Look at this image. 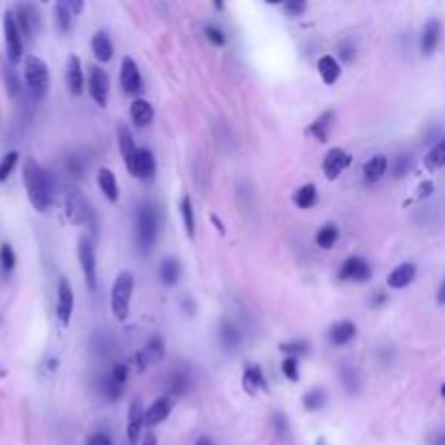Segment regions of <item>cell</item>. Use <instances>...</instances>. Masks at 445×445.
<instances>
[{
  "label": "cell",
  "mask_w": 445,
  "mask_h": 445,
  "mask_svg": "<svg viewBox=\"0 0 445 445\" xmlns=\"http://www.w3.org/2000/svg\"><path fill=\"white\" fill-rule=\"evenodd\" d=\"M22 180L27 187V196L31 200V205L35 211L44 213L48 211V207L52 205V189H50V180L46 170H42V166L37 163L33 156H29L24 161L22 168Z\"/></svg>",
  "instance_id": "obj_1"
},
{
  "label": "cell",
  "mask_w": 445,
  "mask_h": 445,
  "mask_svg": "<svg viewBox=\"0 0 445 445\" xmlns=\"http://www.w3.org/2000/svg\"><path fill=\"white\" fill-rule=\"evenodd\" d=\"M24 80L35 100H44L50 89V70L44 59L29 54L24 59Z\"/></svg>",
  "instance_id": "obj_2"
},
{
  "label": "cell",
  "mask_w": 445,
  "mask_h": 445,
  "mask_svg": "<svg viewBox=\"0 0 445 445\" xmlns=\"http://www.w3.org/2000/svg\"><path fill=\"white\" fill-rule=\"evenodd\" d=\"M133 289H135L133 272H129V270L119 272L113 280V287H111V311H113L115 319H119V321H124L129 317Z\"/></svg>",
  "instance_id": "obj_3"
},
{
  "label": "cell",
  "mask_w": 445,
  "mask_h": 445,
  "mask_svg": "<svg viewBox=\"0 0 445 445\" xmlns=\"http://www.w3.org/2000/svg\"><path fill=\"white\" fill-rule=\"evenodd\" d=\"M137 241H139V248L148 252L154 241H156V235H159V219H156V211L154 207L150 205V202H146V205H141L139 211H137Z\"/></svg>",
  "instance_id": "obj_4"
},
{
  "label": "cell",
  "mask_w": 445,
  "mask_h": 445,
  "mask_svg": "<svg viewBox=\"0 0 445 445\" xmlns=\"http://www.w3.org/2000/svg\"><path fill=\"white\" fill-rule=\"evenodd\" d=\"M76 254H78L80 272H83V276H85L89 291H96V287H98V263H96V250H94V244H92L89 237L78 239Z\"/></svg>",
  "instance_id": "obj_5"
},
{
  "label": "cell",
  "mask_w": 445,
  "mask_h": 445,
  "mask_svg": "<svg viewBox=\"0 0 445 445\" xmlns=\"http://www.w3.org/2000/svg\"><path fill=\"white\" fill-rule=\"evenodd\" d=\"M3 33H5V46H7L9 64L15 66V64L22 61L24 42H22V33H20V29H17L13 11H7L5 17H3Z\"/></svg>",
  "instance_id": "obj_6"
},
{
  "label": "cell",
  "mask_w": 445,
  "mask_h": 445,
  "mask_svg": "<svg viewBox=\"0 0 445 445\" xmlns=\"http://www.w3.org/2000/svg\"><path fill=\"white\" fill-rule=\"evenodd\" d=\"M109 74L100 68V66H89L87 68V87H89V96L94 98V103L98 107H107L109 103Z\"/></svg>",
  "instance_id": "obj_7"
},
{
  "label": "cell",
  "mask_w": 445,
  "mask_h": 445,
  "mask_svg": "<svg viewBox=\"0 0 445 445\" xmlns=\"http://www.w3.org/2000/svg\"><path fill=\"white\" fill-rule=\"evenodd\" d=\"M66 215L72 224L76 226H83V224H94V217H92V209L85 202V198L80 196L76 189H70L66 194Z\"/></svg>",
  "instance_id": "obj_8"
},
{
  "label": "cell",
  "mask_w": 445,
  "mask_h": 445,
  "mask_svg": "<svg viewBox=\"0 0 445 445\" xmlns=\"http://www.w3.org/2000/svg\"><path fill=\"white\" fill-rule=\"evenodd\" d=\"M74 313V289L68 278H59L57 285V319L61 326H70Z\"/></svg>",
  "instance_id": "obj_9"
},
{
  "label": "cell",
  "mask_w": 445,
  "mask_h": 445,
  "mask_svg": "<svg viewBox=\"0 0 445 445\" xmlns=\"http://www.w3.org/2000/svg\"><path fill=\"white\" fill-rule=\"evenodd\" d=\"M350 163H352L350 152H346L343 148H330L321 161V172L328 180H337L343 170L350 168Z\"/></svg>",
  "instance_id": "obj_10"
},
{
  "label": "cell",
  "mask_w": 445,
  "mask_h": 445,
  "mask_svg": "<svg viewBox=\"0 0 445 445\" xmlns=\"http://www.w3.org/2000/svg\"><path fill=\"white\" fill-rule=\"evenodd\" d=\"M339 278L348 282H367L372 278V265L360 256H348L339 268Z\"/></svg>",
  "instance_id": "obj_11"
},
{
  "label": "cell",
  "mask_w": 445,
  "mask_h": 445,
  "mask_svg": "<svg viewBox=\"0 0 445 445\" xmlns=\"http://www.w3.org/2000/svg\"><path fill=\"white\" fill-rule=\"evenodd\" d=\"M13 15H15V22H17V29L20 33H22V37H29L33 39L35 33L39 31V15H37V9L33 5H17L13 9Z\"/></svg>",
  "instance_id": "obj_12"
},
{
  "label": "cell",
  "mask_w": 445,
  "mask_h": 445,
  "mask_svg": "<svg viewBox=\"0 0 445 445\" xmlns=\"http://www.w3.org/2000/svg\"><path fill=\"white\" fill-rule=\"evenodd\" d=\"M135 178L139 180H150L156 172V163H154V154L148 148H137L133 166L129 170Z\"/></svg>",
  "instance_id": "obj_13"
},
{
  "label": "cell",
  "mask_w": 445,
  "mask_h": 445,
  "mask_svg": "<svg viewBox=\"0 0 445 445\" xmlns=\"http://www.w3.org/2000/svg\"><path fill=\"white\" fill-rule=\"evenodd\" d=\"M146 426V411L144 404L139 400H133L129 407V423H126V437L131 445H137L139 437H141V428Z\"/></svg>",
  "instance_id": "obj_14"
},
{
  "label": "cell",
  "mask_w": 445,
  "mask_h": 445,
  "mask_svg": "<svg viewBox=\"0 0 445 445\" xmlns=\"http://www.w3.org/2000/svg\"><path fill=\"white\" fill-rule=\"evenodd\" d=\"M66 83L72 96H80L85 89V74H83V66H80V59L76 54L68 57L66 64Z\"/></svg>",
  "instance_id": "obj_15"
},
{
  "label": "cell",
  "mask_w": 445,
  "mask_h": 445,
  "mask_svg": "<svg viewBox=\"0 0 445 445\" xmlns=\"http://www.w3.org/2000/svg\"><path fill=\"white\" fill-rule=\"evenodd\" d=\"M126 380H129V367L124 363H115L109 378L105 380V393L109 400H117L122 395L124 387H126Z\"/></svg>",
  "instance_id": "obj_16"
},
{
  "label": "cell",
  "mask_w": 445,
  "mask_h": 445,
  "mask_svg": "<svg viewBox=\"0 0 445 445\" xmlns=\"http://www.w3.org/2000/svg\"><path fill=\"white\" fill-rule=\"evenodd\" d=\"M119 83H122L126 94H137L141 89V72L131 57L122 59V68H119Z\"/></svg>",
  "instance_id": "obj_17"
},
{
  "label": "cell",
  "mask_w": 445,
  "mask_h": 445,
  "mask_svg": "<svg viewBox=\"0 0 445 445\" xmlns=\"http://www.w3.org/2000/svg\"><path fill=\"white\" fill-rule=\"evenodd\" d=\"M172 397L170 395H161V397H156L152 404H150V409L146 411V426L148 428H154V426H159V423H163L168 417H170V413H172Z\"/></svg>",
  "instance_id": "obj_18"
},
{
  "label": "cell",
  "mask_w": 445,
  "mask_h": 445,
  "mask_svg": "<svg viewBox=\"0 0 445 445\" xmlns=\"http://www.w3.org/2000/svg\"><path fill=\"white\" fill-rule=\"evenodd\" d=\"M415 276H417V265H415V263H402V265H397L387 276V285L391 289H404L415 280Z\"/></svg>",
  "instance_id": "obj_19"
},
{
  "label": "cell",
  "mask_w": 445,
  "mask_h": 445,
  "mask_svg": "<svg viewBox=\"0 0 445 445\" xmlns=\"http://www.w3.org/2000/svg\"><path fill=\"white\" fill-rule=\"evenodd\" d=\"M163 354H166L163 341H161V337H152L146 343V348L135 356V360L139 363V370H146V365H150V363H159L161 358H163Z\"/></svg>",
  "instance_id": "obj_20"
},
{
  "label": "cell",
  "mask_w": 445,
  "mask_h": 445,
  "mask_svg": "<svg viewBox=\"0 0 445 445\" xmlns=\"http://www.w3.org/2000/svg\"><path fill=\"white\" fill-rule=\"evenodd\" d=\"M117 146H119V154H122V159H124L126 170H131L135 152H137V146H135L133 133H131V129L126 124H119L117 126Z\"/></svg>",
  "instance_id": "obj_21"
},
{
  "label": "cell",
  "mask_w": 445,
  "mask_h": 445,
  "mask_svg": "<svg viewBox=\"0 0 445 445\" xmlns=\"http://www.w3.org/2000/svg\"><path fill=\"white\" fill-rule=\"evenodd\" d=\"M92 50L100 64H109L113 59V42L107 31H96L92 37Z\"/></svg>",
  "instance_id": "obj_22"
},
{
  "label": "cell",
  "mask_w": 445,
  "mask_h": 445,
  "mask_svg": "<svg viewBox=\"0 0 445 445\" xmlns=\"http://www.w3.org/2000/svg\"><path fill=\"white\" fill-rule=\"evenodd\" d=\"M131 119H133V124L139 126V129L150 126V122L154 119V109H152V105L148 103L146 98L133 100V105H131Z\"/></svg>",
  "instance_id": "obj_23"
},
{
  "label": "cell",
  "mask_w": 445,
  "mask_h": 445,
  "mask_svg": "<svg viewBox=\"0 0 445 445\" xmlns=\"http://www.w3.org/2000/svg\"><path fill=\"white\" fill-rule=\"evenodd\" d=\"M439 42H441V22L437 17H432V20H428L426 27L421 31V52L432 54L437 50Z\"/></svg>",
  "instance_id": "obj_24"
},
{
  "label": "cell",
  "mask_w": 445,
  "mask_h": 445,
  "mask_svg": "<svg viewBox=\"0 0 445 445\" xmlns=\"http://www.w3.org/2000/svg\"><path fill=\"white\" fill-rule=\"evenodd\" d=\"M96 180H98V187H100V191H103V196L115 205V202L119 200V187H117L115 174L109 168H100Z\"/></svg>",
  "instance_id": "obj_25"
},
{
  "label": "cell",
  "mask_w": 445,
  "mask_h": 445,
  "mask_svg": "<svg viewBox=\"0 0 445 445\" xmlns=\"http://www.w3.org/2000/svg\"><path fill=\"white\" fill-rule=\"evenodd\" d=\"M317 72L326 85H335L341 76V66L333 54H323L317 59Z\"/></svg>",
  "instance_id": "obj_26"
},
{
  "label": "cell",
  "mask_w": 445,
  "mask_h": 445,
  "mask_svg": "<svg viewBox=\"0 0 445 445\" xmlns=\"http://www.w3.org/2000/svg\"><path fill=\"white\" fill-rule=\"evenodd\" d=\"M328 335H330V341L335 343V346H346V343H350L356 335V323L350 321V319L337 321L335 326L328 330Z\"/></svg>",
  "instance_id": "obj_27"
},
{
  "label": "cell",
  "mask_w": 445,
  "mask_h": 445,
  "mask_svg": "<svg viewBox=\"0 0 445 445\" xmlns=\"http://www.w3.org/2000/svg\"><path fill=\"white\" fill-rule=\"evenodd\" d=\"M389 170V159L384 154H374L367 163H365V170H363V174H365V180L367 183H378V180L387 174Z\"/></svg>",
  "instance_id": "obj_28"
},
{
  "label": "cell",
  "mask_w": 445,
  "mask_h": 445,
  "mask_svg": "<svg viewBox=\"0 0 445 445\" xmlns=\"http://www.w3.org/2000/svg\"><path fill=\"white\" fill-rule=\"evenodd\" d=\"M333 122H335V111H326V113H321L315 122L309 126V135H313L317 141H326L328 139V133L333 129Z\"/></svg>",
  "instance_id": "obj_29"
},
{
  "label": "cell",
  "mask_w": 445,
  "mask_h": 445,
  "mask_svg": "<svg viewBox=\"0 0 445 445\" xmlns=\"http://www.w3.org/2000/svg\"><path fill=\"white\" fill-rule=\"evenodd\" d=\"M423 166H426L428 172H437V170L445 168V137H441L428 150V154L423 156Z\"/></svg>",
  "instance_id": "obj_30"
},
{
  "label": "cell",
  "mask_w": 445,
  "mask_h": 445,
  "mask_svg": "<svg viewBox=\"0 0 445 445\" xmlns=\"http://www.w3.org/2000/svg\"><path fill=\"white\" fill-rule=\"evenodd\" d=\"M244 387L250 395H256L258 391H265L268 389V382H265V376H263L261 367L252 365L246 370L244 374Z\"/></svg>",
  "instance_id": "obj_31"
},
{
  "label": "cell",
  "mask_w": 445,
  "mask_h": 445,
  "mask_svg": "<svg viewBox=\"0 0 445 445\" xmlns=\"http://www.w3.org/2000/svg\"><path fill=\"white\" fill-rule=\"evenodd\" d=\"M159 276H161V282H163V285H168V287L176 285L178 278H180V263H178V258H166L163 263H161Z\"/></svg>",
  "instance_id": "obj_32"
},
{
  "label": "cell",
  "mask_w": 445,
  "mask_h": 445,
  "mask_svg": "<svg viewBox=\"0 0 445 445\" xmlns=\"http://www.w3.org/2000/svg\"><path fill=\"white\" fill-rule=\"evenodd\" d=\"M52 11H54V24H57V29L61 31V33H68L72 29V24H74V13H72L70 5L61 0V3L54 5Z\"/></svg>",
  "instance_id": "obj_33"
},
{
  "label": "cell",
  "mask_w": 445,
  "mask_h": 445,
  "mask_svg": "<svg viewBox=\"0 0 445 445\" xmlns=\"http://www.w3.org/2000/svg\"><path fill=\"white\" fill-rule=\"evenodd\" d=\"M326 402H328V393L323 391L321 387H313L311 391L305 393V397H302V407H305L307 411H311V413H315V411L326 407Z\"/></svg>",
  "instance_id": "obj_34"
},
{
  "label": "cell",
  "mask_w": 445,
  "mask_h": 445,
  "mask_svg": "<svg viewBox=\"0 0 445 445\" xmlns=\"http://www.w3.org/2000/svg\"><path fill=\"white\" fill-rule=\"evenodd\" d=\"M180 215H183V226L189 239L196 237V215H194V202L189 196H183L180 200Z\"/></svg>",
  "instance_id": "obj_35"
},
{
  "label": "cell",
  "mask_w": 445,
  "mask_h": 445,
  "mask_svg": "<svg viewBox=\"0 0 445 445\" xmlns=\"http://www.w3.org/2000/svg\"><path fill=\"white\" fill-rule=\"evenodd\" d=\"M339 239V228L335 224H323L317 235H315V244L321 248V250H330Z\"/></svg>",
  "instance_id": "obj_36"
},
{
  "label": "cell",
  "mask_w": 445,
  "mask_h": 445,
  "mask_svg": "<svg viewBox=\"0 0 445 445\" xmlns=\"http://www.w3.org/2000/svg\"><path fill=\"white\" fill-rule=\"evenodd\" d=\"M293 202L300 209H311L317 202V189L315 185H302L296 194H293Z\"/></svg>",
  "instance_id": "obj_37"
},
{
  "label": "cell",
  "mask_w": 445,
  "mask_h": 445,
  "mask_svg": "<svg viewBox=\"0 0 445 445\" xmlns=\"http://www.w3.org/2000/svg\"><path fill=\"white\" fill-rule=\"evenodd\" d=\"M341 380L348 387V391H352V393H356L358 387H360V376H358V372L352 365H343L341 367Z\"/></svg>",
  "instance_id": "obj_38"
},
{
  "label": "cell",
  "mask_w": 445,
  "mask_h": 445,
  "mask_svg": "<svg viewBox=\"0 0 445 445\" xmlns=\"http://www.w3.org/2000/svg\"><path fill=\"white\" fill-rule=\"evenodd\" d=\"M280 350L289 356H293V358H298V356H307L311 352V346L307 341H289V343H282Z\"/></svg>",
  "instance_id": "obj_39"
},
{
  "label": "cell",
  "mask_w": 445,
  "mask_h": 445,
  "mask_svg": "<svg viewBox=\"0 0 445 445\" xmlns=\"http://www.w3.org/2000/svg\"><path fill=\"white\" fill-rule=\"evenodd\" d=\"M239 341H241V333L233 326V323H231V321H224V323H221V343H224V346H228V348L233 350Z\"/></svg>",
  "instance_id": "obj_40"
},
{
  "label": "cell",
  "mask_w": 445,
  "mask_h": 445,
  "mask_svg": "<svg viewBox=\"0 0 445 445\" xmlns=\"http://www.w3.org/2000/svg\"><path fill=\"white\" fill-rule=\"evenodd\" d=\"M17 159H20V154H17L15 150L7 152V154L3 156V161H0V183H5V180L9 178V174L13 172V168H15V163H17Z\"/></svg>",
  "instance_id": "obj_41"
},
{
  "label": "cell",
  "mask_w": 445,
  "mask_h": 445,
  "mask_svg": "<svg viewBox=\"0 0 445 445\" xmlns=\"http://www.w3.org/2000/svg\"><path fill=\"white\" fill-rule=\"evenodd\" d=\"M0 265H3V270L7 274L15 268V252H13V248L9 244L0 246Z\"/></svg>",
  "instance_id": "obj_42"
},
{
  "label": "cell",
  "mask_w": 445,
  "mask_h": 445,
  "mask_svg": "<svg viewBox=\"0 0 445 445\" xmlns=\"http://www.w3.org/2000/svg\"><path fill=\"white\" fill-rule=\"evenodd\" d=\"M282 374H285L287 380L298 382V380H300V365H298V358L287 356L285 360H282Z\"/></svg>",
  "instance_id": "obj_43"
},
{
  "label": "cell",
  "mask_w": 445,
  "mask_h": 445,
  "mask_svg": "<svg viewBox=\"0 0 445 445\" xmlns=\"http://www.w3.org/2000/svg\"><path fill=\"white\" fill-rule=\"evenodd\" d=\"M170 380H172V393H176V395L185 393L187 387H189V378H187L185 372H174L170 376Z\"/></svg>",
  "instance_id": "obj_44"
},
{
  "label": "cell",
  "mask_w": 445,
  "mask_h": 445,
  "mask_svg": "<svg viewBox=\"0 0 445 445\" xmlns=\"http://www.w3.org/2000/svg\"><path fill=\"white\" fill-rule=\"evenodd\" d=\"M3 78H5V85H7L9 94H11V96H17V92H20V80H17V76H15L13 66H5V68H3Z\"/></svg>",
  "instance_id": "obj_45"
},
{
  "label": "cell",
  "mask_w": 445,
  "mask_h": 445,
  "mask_svg": "<svg viewBox=\"0 0 445 445\" xmlns=\"http://www.w3.org/2000/svg\"><path fill=\"white\" fill-rule=\"evenodd\" d=\"M205 35H207V39L213 44V46H224L226 44V35H224V31L221 29H217V27H213V24H207L205 27Z\"/></svg>",
  "instance_id": "obj_46"
},
{
  "label": "cell",
  "mask_w": 445,
  "mask_h": 445,
  "mask_svg": "<svg viewBox=\"0 0 445 445\" xmlns=\"http://www.w3.org/2000/svg\"><path fill=\"white\" fill-rule=\"evenodd\" d=\"M435 194V183L432 180H423L417 187V194L413 196V200H423V198H430Z\"/></svg>",
  "instance_id": "obj_47"
},
{
  "label": "cell",
  "mask_w": 445,
  "mask_h": 445,
  "mask_svg": "<svg viewBox=\"0 0 445 445\" xmlns=\"http://www.w3.org/2000/svg\"><path fill=\"white\" fill-rule=\"evenodd\" d=\"M285 11L289 15H300L307 11V3H300V0H287L285 3Z\"/></svg>",
  "instance_id": "obj_48"
},
{
  "label": "cell",
  "mask_w": 445,
  "mask_h": 445,
  "mask_svg": "<svg viewBox=\"0 0 445 445\" xmlns=\"http://www.w3.org/2000/svg\"><path fill=\"white\" fill-rule=\"evenodd\" d=\"M339 57H341V61H346V64L352 61V59H354V46H352V42H346V44L339 46Z\"/></svg>",
  "instance_id": "obj_49"
},
{
  "label": "cell",
  "mask_w": 445,
  "mask_h": 445,
  "mask_svg": "<svg viewBox=\"0 0 445 445\" xmlns=\"http://www.w3.org/2000/svg\"><path fill=\"white\" fill-rule=\"evenodd\" d=\"M411 166V156H400V161L395 163V176H404Z\"/></svg>",
  "instance_id": "obj_50"
},
{
  "label": "cell",
  "mask_w": 445,
  "mask_h": 445,
  "mask_svg": "<svg viewBox=\"0 0 445 445\" xmlns=\"http://www.w3.org/2000/svg\"><path fill=\"white\" fill-rule=\"evenodd\" d=\"M274 426H276V432L285 435L287 432V419H285V415H282V413L274 415Z\"/></svg>",
  "instance_id": "obj_51"
},
{
  "label": "cell",
  "mask_w": 445,
  "mask_h": 445,
  "mask_svg": "<svg viewBox=\"0 0 445 445\" xmlns=\"http://www.w3.org/2000/svg\"><path fill=\"white\" fill-rule=\"evenodd\" d=\"M89 445H113V443H111V439L107 435H94Z\"/></svg>",
  "instance_id": "obj_52"
},
{
  "label": "cell",
  "mask_w": 445,
  "mask_h": 445,
  "mask_svg": "<svg viewBox=\"0 0 445 445\" xmlns=\"http://www.w3.org/2000/svg\"><path fill=\"white\" fill-rule=\"evenodd\" d=\"M437 302H439V305H445V278H443V282L439 285V291H437Z\"/></svg>",
  "instance_id": "obj_53"
},
{
  "label": "cell",
  "mask_w": 445,
  "mask_h": 445,
  "mask_svg": "<svg viewBox=\"0 0 445 445\" xmlns=\"http://www.w3.org/2000/svg\"><path fill=\"white\" fill-rule=\"evenodd\" d=\"M430 445H445V430H443V432H437V435L430 439Z\"/></svg>",
  "instance_id": "obj_54"
},
{
  "label": "cell",
  "mask_w": 445,
  "mask_h": 445,
  "mask_svg": "<svg viewBox=\"0 0 445 445\" xmlns=\"http://www.w3.org/2000/svg\"><path fill=\"white\" fill-rule=\"evenodd\" d=\"M68 5H70V9H72V13L76 15V13H80V11H83V3H74V0H68Z\"/></svg>",
  "instance_id": "obj_55"
},
{
  "label": "cell",
  "mask_w": 445,
  "mask_h": 445,
  "mask_svg": "<svg viewBox=\"0 0 445 445\" xmlns=\"http://www.w3.org/2000/svg\"><path fill=\"white\" fill-rule=\"evenodd\" d=\"M141 445H156V437L154 435H146V439L141 441Z\"/></svg>",
  "instance_id": "obj_56"
},
{
  "label": "cell",
  "mask_w": 445,
  "mask_h": 445,
  "mask_svg": "<svg viewBox=\"0 0 445 445\" xmlns=\"http://www.w3.org/2000/svg\"><path fill=\"white\" fill-rule=\"evenodd\" d=\"M211 219H213V224L217 226V231H219V233H224V226H221V221H219V219H217L215 215H211Z\"/></svg>",
  "instance_id": "obj_57"
},
{
  "label": "cell",
  "mask_w": 445,
  "mask_h": 445,
  "mask_svg": "<svg viewBox=\"0 0 445 445\" xmlns=\"http://www.w3.org/2000/svg\"><path fill=\"white\" fill-rule=\"evenodd\" d=\"M196 445H211V441L202 437V439H198V443H196Z\"/></svg>",
  "instance_id": "obj_58"
},
{
  "label": "cell",
  "mask_w": 445,
  "mask_h": 445,
  "mask_svg": "<svg viewBox=\"0 0 445 445\" xmlns=\"http://www.w3.org/2000/svg\"><path fill=\"white\" fill-rule=\"evenodd\" d=\"M441 395L445 397V384H443V387H441Z\"/></svg>",
  "instance_id": "obj_59"
}]
</instances>
